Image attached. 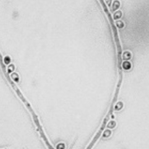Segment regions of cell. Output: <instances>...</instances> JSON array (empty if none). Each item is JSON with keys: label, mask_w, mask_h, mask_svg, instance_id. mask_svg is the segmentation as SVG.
<instances>
[{"label": "cell", "mask_w": 149, "mask_h": 149, "mask_svg": "<svg viewBox=\"0 0 149 149\" xmlns=\"http://www.w3.org/2000/svg\"><path fill=\"white\" fill-rule=\"evenodd\" d=\"M131 57V53L130 52H126L124 53V58L125 60H129Z\"/></svg>", "instance_id": "obj_5"}, {"label": "cell", "mask_w": 149, "mask_h": 149, "mask_svg": "<svg viewBox=\"0 0 149 149\" xmlns=\"http://www.w3.org/2000/svg\"><path fill=\"white\" fill-rule=\"evenodd\" d=\"M121 3L119 0H115L112 4V11H115L120 8Z\"/></svg>", "instance_id": "obj_2"}, {"label": "cell", "mask_w": 149, "mask_h": 149, "mask_svg": "<svg viewBox=\"0 0 149 149\" xmlns=\"http://www.w3.org/2000/svg\"><path fill=\"white\" fill-rule=\"evenodd\" d=\"M116 26L120 28V29H123L124 27H125V23H124L121 20H118V21H116Z\"/></svg>", "instance_id": "obj_4"}, {"label": "cell", "mask_w": 149, "mask_h": 149, "mask_svg": "<svg viewBox=\"0 0 149 149\" xmlns=\"http://www.w3.org/2000/svg\"><path fill=\"white\" fill-rule=\"evenodd\" d=\"M105 2L107 3V4L108 5V6H110L111 5V2H112V0H105Z\"/></svg>", "instance_id": "obj_6"}, {"label": "cell", "mask_w": 149, "mask_h": 149, "mask_svg": "<svg viewBox=\"0 0 149 149\" xmlns=\"http://www.w3.org/2000/svg\"><path fill=\"white\" fill-rule=\"evenodd\" d=\"M123 16V13L121 11H117L114 14L113 16V19L115 20H118L122 18Z\"/></svg>", "instance_id": "obj_3"}, {"label": "cell", "mask_w": 149, "mask_h": 149, "mask_svg": "<svg viewBox=\"0 0 149 149\" xmlns=\"http://www.w3.org/2000/svg\"><path fill=\"white\" fill-rule=\"evenodd\" d=\"M113 107H114V105H113V104H111V108H110V111H109L108 113L107 114V115L106 117H105V119H104V121H103V124H102V126H101L100 129V130H99V131L97 133L95 136L94 137L92 141V142H91L90 145H89L88 146V147L87 148V149H92V148L93 146L94 145V144H95V142L97 141V140L99 138V137H100V135L102 134V132L103 131L104 129H105V127H106V126H107V122H108V120H109V117H110V116L111 115V114L112 112H113Z\"/></svg>", "instance_id": "obj_1"}]
</instances>
